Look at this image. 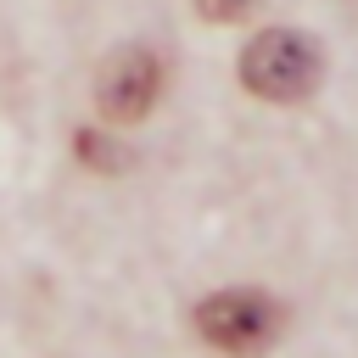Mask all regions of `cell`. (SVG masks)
<instances>
[{
	"label": "cell",
	"mask_w": 358,
	"mask_h": 358,
	"mask_svg": "<svg viewBox=\"0 0 358 358\" xmlns=\"http://www.w3.org/2000/svg\"><path fill=\"white\" fill-rule=\"evenodd\" d=\"M324 73V56L308 34L296 28H263L257 39H246L241 50V84L257 95V101H274V106H291V101H308L313 84Z\"/></svg>",
	"instance_id": "1"
},
{
	"label": "cell",
	"mask_w": 358,
	"mask_h": 358,
	"mask_svg": "<svg viewBox=\"0 0 358 358\" xmlns=\"http://www.w3.org/2000/svg\"><path fill=\"white\" fill-rule=\"evenodd\" d=\"M280 330H285V308L263 291H218L196 308V336L213 341L218 352H235V358L274 347Z\"/></svg>",
	"instance_id": "2"
},
{
	"label": "cell",
	"mask_w": 358,
	"mask_h": 358,
	"mask_svg": "<svg viewBox=\"0 0 358 358\" xmlns=\"http://www.w3.org/2000/svg\"><path fill=\"white\" fill-rule=\"evenodd\" d=\"M162 78H168V67H162L157 50L123 45V50L101 67V78H95V106H101V117H106V123H140V117L157 106Z\"/></svg>",
	"instance_id": "3"
},
{
	"label": "cell",
	"mask_w": 358,
	"mask_h": 358,
	"mask_svg": "<svg viewBox=\"0 0 358 358\" xmlns=\"http://www.w3.org/2000/svg\"><path fill=\"white\" fill-rule=\"evenodd\" d=\"M252 6L257 0H196V17H207V22H241Z\"/></svg>",
	"instance_id": "4"
},
{
	"label": "cell",
	"mask_w": 358,
	"mask_h": 358,
	"mask_svg": "<svg viewBox=\"0 0 358 358\" xmlns=\"http://www.w3.org/2000/svg\"><path fill=\"white\" fill-rule=\"evenodd\" d=\"M78 151H84V162H95V168H117V162H123V151H117V145H106V140H101V134H90V129L78 134Z\"/></svg>",
	"instance_id": "5"
}]
</instances>
